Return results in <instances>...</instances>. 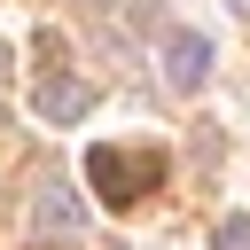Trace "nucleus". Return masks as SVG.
<instances>
[{
	"mask_svg": "<svg viewBox=\"0 0 250 250\" xmlns=\"http://www.w3.org/2000/svg\"><path fill=\"white\" fill-rule=\"evenodd\" d=\"M0 125H8V109H0Z\"/></svg>",
	"mask_w": 250,
	"mask_h": 250,
	"instance_id": "9",
	"label": "nucleus"
},
{
	"mask_svg": "<svg viewBox=\"0 0 250 250\" xmlns=\"http://www.w3.org/2000/svg\"><path fill=\"white\" fill-rule=\"evenodd\" d=\"M86 180H94V195L109 203V211H125V203H141L156 180H164V156L156 148H141V156H125V148H86Z\"/></svg>",
	"mask_w": 250,
	"mask_h": 250,
	"instance_id": "1",
	"label": "nucleus"
},
{
	"mask_svg": "<svg viewBox=\"0 0 250 250\" xmlns=\"http://www.w3.org/2000/svg\"><path fill=\"white\" fill-rule=\"evenodd\" d=\"M8 70H16V47H8V39H0V86H8Z\"/></svg>",
	"mask_w": 250,
	"mask_h": 250,
	"instance_id": "6",
	"label": "nucleus"
},
{
	"mask_svg": "<svg viewBox=\"0 0 250 250\" xmlns=\"http://www.w3.org/2000/svg\"><path fill=\"white\" fill-rule=\"evenodd\" d=\"M203 78H211V39L172 23V31H164V86H172V94H195Z\"/></svg>",
	"mask_w": 250,
	"mask_h": 250,
	"instance_id": "3",
	"label": "nucleus"
},
{
	"mask_svg": "<svg viewBox=\"0 0 250 250\" xmlns=\"http://www.w3.org/2000/svg\"><path fill=\"white\" fill-rule=\"evenodd\" d=\"M31 102H39V117H47V125H70V117H86V109H94V86H86V78H70V70H47V78L31 86Z\"/></svg>",
	"mask_w": 250,
	"mask_h": 250,
	"instance_id": "4",
	"label": "nucleus"
},
{
	"mask_svg": "<svg viewBox=\"0 0 250 250\" xmlns=\"http://www.w3.org/2000/svg\"><path fill=\"white\" fill-rule=\"evenodd\" d=\"M211 250H250V219L234 211V219H219V234H211Z\"/></svg>",
	"mask_w": 250,
	"mask_h": 250,
	"instance_id": "5",
	"label": "nucleus"
},
{
	"mask_svg": "<svg viewBox=\"0 0 250 250\" xmlns=\"http://www.w3.org/2000/svg\"><path fill=\"white\" fill-rule=\"evenodd\" d=\"M78 8H94V16H102V8H109V0H78Z\"/></svg>",
	"mask_w": 250,
	"mask_h": 250,
	"instance_id": "7",
	"label": "nucleus"
},
{
	"mask_svg": "<svg viewBox=\"0 0 250 250\" xmlns=\"http://www.w3.org/2000/svg\"><path fill=\"white\" fill-rule=\"evenodd\" d=\"M227 8H234V16H250V0H227Z\"/></svg>",
	"mask_w": 250,
	"mask_h": 250,
	"instance_id": "8",
	"label": "nucleus"
},
{
	"mask_svg": "<svg viewBox=\"0 0 250 250\" xmlns=\"http://www.w3.org/2000/svg\"><path fill=\"white\" fill-rule=\"evenodd\" d=\"M31 234H39V250H70V242L86 234V203H78L62 180H47L39 203H31Z\"/></svg>",
	"mask_w": 250,
	"mask_h": 250,
	"instance_id": "2",
	"label": "nucleus"
}]
</instances>
